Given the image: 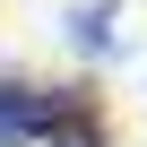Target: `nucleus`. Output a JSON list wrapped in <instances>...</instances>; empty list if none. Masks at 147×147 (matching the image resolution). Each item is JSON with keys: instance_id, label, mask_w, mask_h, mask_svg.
Returning <instances> with one entry per match:
<instances>
[{"instance_id": "nucleus-1", "label": "nucleus", "mask_w": 147, "mask_h": 147, "mask_svg": "<svg viewBox=\"0 0 147 147\" xmlns=\"http://www.w3.org/2000/svg\"><path fill=\"white\" fill-rule=\"evenodd\" d=\"M69 43H78L87 61H113V52H121V9H113V0H87V9H69Z\"/></svg>"}]
</instances>
